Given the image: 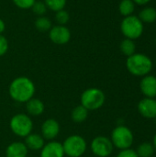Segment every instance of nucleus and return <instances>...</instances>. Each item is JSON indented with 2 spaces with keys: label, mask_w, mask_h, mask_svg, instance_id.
<instances>
[{
  "label": "nucleus",
  "mask_w": 156,
  "mask_h": 157,
  "mask_svg": "<svg viewBox=\"0 0 156 157\" xmlns=\"http://www.w3.org/2000/svg\"><path fill=\"white\" fill-rule=\"evenodd\" d=\"M63 144L55 141L44 144L40 152V157H63Z\"/></svg>",
  "instance_id": "nucleus-13"
},
{
  "label": "nucleus",
  "mask_w": 156,
  "mask_h": 157,
  "mask_svg": "<svg viewBox=\"0 0 156 157\" xmlns=\"http://www.w3.org/2000/svg\"><path fill=\"white\" fill-rule=\"evenodd\" d=\"M47 6L45 5V3L43 1H37L33 4L31 10L33 11V13L37 16V17H41L44 16L46 11H47Z\"/></svg>",
  "instance_id": "nucleus-25"
},
{
  "label": "nucleus",
  "mask_w": 156,
  "mask_h": 157,
  "mask_svg": "<svg viewBox=\"0 0 156 157\" xmlns=\"http://www.w3.org/2000/svg\"><path fill=\"white\" fill-rule=\"evenodd\" d=\"M87 116H88V109H86L84 106L80 105V106H77L75 107L73 111H72V120L74 121V122H77V123H81V122H84L86 119H87Z\"/></svg>",
  "instance_id": "nucleus-17"
},
{
  "label": "nucleus",
  "mask_w": 156,
  "mask_h": 157,
  "mask_svg": "<svg viewBox=\"0 0 156 157\" xmlns=\"http://www.w3.org/2000/svg\"><path fill=\"white\" fill-rule=\"evenodd\" d=\"M104 92L96 87L85 90L81 96V105L88 110H96L100 109L105 103Z\"/></svg>",
  "instance_id": "nucleus-4"
},
{
  "label": "nucleus",
  "mask_w": 156,
  "mask_h": 157,
  "mask_svg": "<svg viewBox=\"0 0 156 157\" xmlns=\"http://www.w3.org/2000/svg\"><path fill=\"white\" fill-rule=\"evenodd\" d=\"M139 113L146 119H156V99L144 98L137 106Z\"/></svg>",
  "instance_id": "nucleus-10"
},
{
  "label": "nucleus",
  "mask_w": 156,
  "mask_h": 157,
  "mask_svg": "<svg viewBox=\"0 0 156 157\" xmlns=\"http://www.w3.org/2000/svg\"><path fill=\"white\" fill-rule=\"evenodd\" d=\"M48 9L57 12L59 10L64 9L67 0H43Z\"/></svg>",
  "instance_id": "nucleus-23"
},
{
  "label": "nucleus",
  "mask_w": 156,
  "mask_h": 157,
  "mask_svg": "<svg viewBox=\"0 0 156 157\" xmlns=\"http://www.w3.org/2000/svg\"><path fill=\"white\" fill-rule=\"evenodd\" d=\"M26 103H27L26 109L29 114L33 115V116H39L43 113L45 107L41 100L32 98Z\"/></svg>",
  "instance_id": "nucleus-16"
},
{
  "label": "nucleus",
  "mask_w": 156,
  "mask_h": 157,
  "mask_svg": "<svg viewBox=\"0 0 156 157\" xmlns=\"http://www.w3.org/2000/svg\"><path fill=\"white\" fill-rule=\"evenodd\" d=\"M28 155V148L25 144L21 142H16L10 144L6 150V157H26Z\"/></svg>",
  "instance_id": "nucleus-14"
},
{
  "label": "nucleus",
  "mask_w": 156,
  "mask_h": 157,
  "mask_svg": "<svg viewBox=\"0 0 156 157\" xmlns=\"http://www.w3.org/2000/svg\"><path fill=\"white\" fill-rule=\"evenodd\" d=\"M154 120H156V119H154Z\"/></svg>",
  "instance_id": "nucleus-33"
},
{
  "label": "nucleus",
  "mask_w": 156,
  "mask_h": 157,
  "mask_svg": "<svg viewBox=\"0 0 156 157\" xmlns=\"http://www.w3.org/2000/svg\"><path fill=\"white\" fill-rule=\"evenodd\" d=\"M120 30L126 39L135 40L140 38L143 33V23L141 19L133 15L125 17L120 24Z\"/></svg>",
  "instance_id": "nucleus-3"
},
{
  "label": "nucleus",
  "mask_w": 156,
  "mask_h": 157,
  "mask_svg": "<svg viewBox=\"0 0 156 157\" xmlns=\"http://www.w3.org/2000/svg\"><path fill=\"white\" fill-rule=\"evenodd\" d=\"M8 48H9V44L7 39L3 34H1L0 35V57L7 52Z\"/></svg>",
  "instance_id": "nucleus-27"
},
{
  "label": "nucleus",
  "mask_w": 156,
  "mask_h": 157,
  "mask_svg": "<svg viewBox=\"0 0 156 157\" xmlns=\"http://www.w3.org/2000/svg\"><path fill=\"white\" fill-rule=\"evenodd\" d=\"M155 45H156V39H155Z\"/></svg>",
  "instance_id": "nucleus-32"
},
{
  "label": "nucleus",
  "mask_w": 156,
  "mask_h": 157,
  "mask_svg": "<svg viewBox=\"0 0 156 157\" xmlns=\"http://www.w3.org/2000/svg\"><path fill=\"white\" fill-rule=\"evenodd\" d=\"M55 20L58 23V25H63L67 24L70 20V15L65 9L59 10L55 12Z\"/></svg>",
  "instance_id": "nucleus-24"
},
{
  "label": "nucleus",
  "mask_w": 156,
  "mask_h": 157,
  "mask_svg": "<svg viewBox=\"0 0 156 157\" xmlns=\"http://www.w3.org/2000/svg\"><path fill=\"white\" fill-rule=\"evenodd\" d=\"M60 132V124L57 121L53 119H49L45 121L41 126V133L43 138L47 140H52Z\"/></svg>",
  "instance_id": "nucleus-12"
},
{
  "label": "nucleus",
  "mask_w": 156,
  "mask_h": 157,
  "mask_svg": "<svg viewBox=\"0 0 156 157\" xmlns=\"http://www.w3.org/2000/svg\"><path fill=\"white\" fill-rule=\"evenodd\" d=\"M12 2L19 9L27 10V9H31L36 0H12Z\"/></svg>",
  "instance_id": "nucleus-26"
},
{
  "label": "nucleus",
  "mask_w": 156,
  "mask_h": 157,
  "mask_svg": "<svg viewBox=\"0 0 156 157\" xmlns=\"http://www.w3.org/2000/svg\"><path fill=\"white\" fill-rule=\"evenodd\" d=\"M71 36L72 34L70 29L63 25L52 26L49 30V39L57 45L67 44L71 40Z\"/></svg>",
  "instance_id": "nucleus-9"
},
{
  "label": "nucleus",
  "mask_w": 156,
  "mask_h": 157,
  "mask_svg": "<svg viewBox=\"0 0 156 157\" xmlns=\"http://www.w3.org/2000/svg\"><path fill=\"white\" fill-rule=\"evenodd\" d=\"M34 25H35V28L40 32H47V31L49 32V30L52 27L51 20L46 16L38 17L34 22Z\"/></svg>",
  "instance_id": "nucleus-18"
},
{
  "label": "nucleus",
  "mask_w": 156,
  "mask_h": 157,
  "mask_svg": "<svg viewBox=\"0 0 156 157\" xmlns=\"http://www.w3.org/2000/svg\"><path fill=\"white\" fill-rule=\"evenodd\" d=\"M134 9L135 4L132 0H121L119 5V11L124 17L132 15Z\"/></svg>",
  "instance_id": "nucleus-21"
},
{
  "label": "nucleus",
  "mask_w": 156,
  "mask_h": 157,
  "mask_svg": "<svg viewBox=\"0 0 156 157\" xmlns=\"http://www.w3.org/2000/svg\"><path fill=\"white\" fill-rule=\"evenodd\" d=\"M11 131L19 137H27L30 134L33 123L30 118L26 114H17L10 121Z\"/></svg>",
  "instance_id": "nucleus-7"
},
{
  "label": "nucleus",
  "mask_w": 156,
  "mask_h": 157,
  "mask_svg": "<svg viewBox=\"0 0 156 157\" xmlns=\"http://www.w3.org/2000/svg\"><path fill=\"white\" fill-rule=\"evenodd\" d=\"M140 89L145 98H156V76L147 75L140 82Z\"/></svg>",
  "instance_id": "nucleus-11"
},
{
  "label": "nucleus",
  "mask_w": 156,
  "mask_h": 157,
  "mask_svg": "<svg viewBox=\"0 0 156 157\" xmlns=\"http://www.w3.org/2000/svg\"><path fill=\"white\" fill-rule=\"evenodd\" d=\"M5 29H6V23H5V21L0 17V35L3 34V32L5 31Z\"/></svg>",
  "instance_id": "nucleus-29"
},
{
  "label": "nucleus",
  "mask_w": 156,
  "mask_h": 157,
  "mask_svg": "<svg viewBox=\"0 0 156 157\" xmlns=\"http://www.w3.org/2000/svg\"><path fill=\"white\" fill-rule=\"evenodd\" d=\"M126 67L128 71L135 76H145L153 69V62L143 53H134L127 58Z\"/></svg>",
  "instance_id": "nucleus-2"
},
{
  "label": "nucleus",
  "mask_w": 156,
  "mask_h": 157,
  "mask_svg": "<svg viewBox=\"0 0 156 157\" xmlns=\"http://www.w3.org/2000/svg\"><path fill=\"white\" fill-rule=\"evenodd\" d=\"M34 93L35 86L33 82L26 76L15 78L9 86V95L11 98L19 103L28 102L33 98Z\"/></svg>",
  "instance_id": "nucleus-1"
},
{
  "label": "nucleus",
  "mask_w": 156,
  "mask_h": 157,
  "mask_svg": "<svg viewBox=\"0 0 156 157\" xmlns=\"http://www.w3.org/2000/svg\"><path fill=\"white\" fill-rule=\"evenodd\" d=\"M153 146H154V152H156V133L155 135L154 136V139H153Z\"/></svg>",
  "instance_id": "nucleus-31"
},
{
  "label": "nucleus",
  "mask_w": 156,
  "mask_h": 157,
  "mask_svg": "<svg viewBox=\"0 0 156 157\" xmlns=\"http://www.w3.org/2000/svg\"><path fill=\"white\" fill-rule=\"evenodd\" d=\"M25 144L28 149L36 151V150H41L42 147L44 146V139L39 134L33 133V134H29L26 137L25 140Z\"/></svg>",
  "instance_id": "nucleus-15"
},
{
  "label": "nucleus",
  "mask_w": 156,
  "mask_h": 157,
  "mask_svg": "<svg viewBox=\"0 0 156 157\" xmlns=\"http://www.w3.org/2000/svg\"><path fill=\"white\" fill-rule=\"evenodd\" d=\"M120 51L121 52L126 55L127 57L132 55L135 53L136 52V45L135 42L133 41V40H130V39H125L120 42Z\"/></svg>",
  "instance_id": "nucleus-22"
},
{
  "label": "nucleus",
  "mask_w": 156,
  "mask_h": 157,
  "mask_svg": "<svg viewBox=\"0 0 156 157\" xmlns=\"http://www.w3.org/2000/svg\"><path fill=\"white\" fill-rule=\"evenodd\" d=\"M134 2V4H137V5H140V6H143V5H146L147 3H149L151 0H132Z\"/></svg>",
  "instance_id": "nucleus-30"
},
{
  "label": "nucleus",
  "mask_w": 156,
  "mask_h": 157,
  "mask_svg": "<svg viewBox=\"0 0 156 157\" xmlns=\"http://www.w3.org/2000/svg\"><path fill=\"white\" fill-rule=\"evenodd\" d=\"M113 144L110 139L105 136H97L91 143V150L98 157L109 156L113 151Z\"/></svg>",
  "instance_id": "nucleus-8"
},
{
  "label": "nucleus",
  "mask_w": 156,
  "mask_h": 157,
  "mask_svg": "<svg viewBox=\"0 0 156 157\" xmlns=\"http://www.w3.org/2000/svg\"><path fill=\"white\" fill-rule=\"evenodd\" d=\"M64 155L70 157H80L86 150V142L80 135L69 136L63 144Z\"/></svg>",
  "instance_id": "nucleus-6"
},
{
  "label": "nucleus",
  "mask_w": 156,
  "mask_h": 157,
  "mask_svg": "<svg viewBox=\"0 0 156 157\" xmlns=\"http://www.w3.org/2000/svg\"><path fill=\"white\" fill-rule=\"evenodd\" d=\"M133 133L128 128L124 125H119L117 126L111 133V142L113 146L117 147L120 150H124L131 148V146L133 144Z\"/></svg>",
  "instance_id": "nucleus-5"
},
{
  "label": "nucleus",
  "mask_w": 156,
  "mask_h": 157,
  "mask_svg": "<svg viewBox=\"0 0 156 157\" xmlns=\"http://www.w3.org/2000/svg\"><path fill=\"white\" fill-rule=\"evenodd\" d=\"M116 157H139L136 151L131 148L128 149H124V150H120V152L118 154V155Z\"/></svg>",
  "instance_id": "nucleus-28"
},
{
  "label": "nucleus",
  "mask_w": 156,
  "mask_h": 157,
  "mask_svg": "<svg viewBox=\"0 0 156 157\" xmlns=\"http://www.w3.org/2000/svg\"><path fill=\"white\" fill-rule=\"evenodd\" d=\"M139 157H152L154 154V148L152 143L145 142L142 143L135 150Z\"/></svg>",
  "instance_id": "nucleus-20"
},
{
  "label": "nucleus",
  "mask_w": 156,
  "mask_h": 157,
  "mask_svg": "<svg viewBox=\"0 0 156 157\" xmlns=\"http://www.w3.org/2000/svg\"><path fill=\"white\" fill-rule=\"evenodd\" d=\"M143 23H154L156 20V9L154 7L143 8L138 17Z\"/></svg>",
  "instance_id": "nucleus-19"
}]
</instances>
